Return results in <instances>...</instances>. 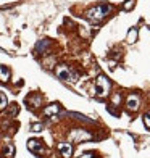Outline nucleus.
<instances>
[{
	"instance_id": "nucleus-3",
	"label": "nucleus",
	"mask_w": 150,
	"mask_h": 158,
	"mask_svg": "<svg viewBox=\"0 0 150 158\" xmlns=\"http://www.w3.org/2000/svg\"><path fill=\"white\" fill-rule=\"evenodd\" d=\"M110 92V81L105 76H98L95 82V94L98 97H106Z\"/></svg>"
},
{
	"instance_id": "nucleus-11",
	"label": "nucleus",
	"mask_w": 150,
	"mask_h": 158,
	"mask_svg": "<svg viewBox=\"0 0 150 158\" xmlns=\"http://www.w3.org/2000/svg\"><path fill=\"white\" fill-rule=\"evenodd\" d=\"M48 47V40H40V44L35 47V53H39V55H44V52L47 50Z\"/></svg>"
},
{
	"instance_id": "nucleus-7",
	"label": "nucleus",
	"mask_w": 150,
	"mask_h": 158,
	"mask_svg": "<svg viewBox=\"0 0 150 158\" xmlns=\"http://www.w3.org/2000/svg\"><path fill=\"white\" fill-rule=\"evenodd\" d=\"M27 148H29L32 153H42V152H44L42 142L40 140H35V139H31L29 142H27Z\"/></svg>"
},
{
	"instance_id": "nucleus-17",
	"label": "nucleus",
	"mask_w": 150,
	"mask_h": 158,
	"mask_svg": "<svg viewBox=\"0 0 150 158\" xmlns=\"http://www.w3.org/2000/svg\"><path fill=\"white\" fill-rule=\"evenodd\" d=\"M144 124H145V127L150 129V111L145 113V116H144Z\"/></svg>"
},
{
	"instance_id": "nucleus-20",
	"label": "nucleus",
	"mask_w": 150,
	"mask_h": 158,
	"mask_svg": "<svg viewBox=\"0 0 150 158\" xmlns=\"http://www.w3.org/2000/svg\"><path fill=\"white\" fill-rule=\"evenodd\" d=\"M81 158H94V155H92V153H84Z\"/></svg>"
},
{
	"instance_id": "nucleus-19",
	"label": "nucleus",
	"mask_w": 150,
	"mask_h": 158,
	"mask_svg": "<svg viewBox=\"0 0 150 158\" xmlns=\"http://www.w3.org/2000/svg\"><path fill=\"white\" fill-rule=\"evenodd\" d=\"M132 5H134V0H127V3L124 5V8H126V10H129Z\"/></svg>"
},
{
	"instance_id": "nucleus-5",
	"label": "nucleus",
	"mask_w": 150,
	"mask_h": 158,
	"mask_svg": "<svg viewBox=\"0 0 150 158\" xmlns=\"http://www.w3.org/2000/svg\"><path fill=\"white\" fill-rule=\"evenodd\" d=\"M139 105H140V98H139V95L131 94L129 97H127V100H126V106H127V110L135 111V110L139 108Z\"/></svg>"
},
{
	"instance_id": "nucleus-15",
	"label": "nucleus",
	"mask_w": 150,
	"mask_h": 158,
	"mask_svg": "<svg viewBox=\"0 0 150 158\" xmlns=\"http://www.w3.org/2000/svg\"><path fill=\"white\" fill-rule=\"evenodd\" d=\"M6 105H8V100H6V97H5L3 92H0V110H3Z\"/></svg>"
},
{
	"instance_id": "nucleus-1",
	"label": "nucleus",
	"mask_w": 150,
	"mask_h": 158,
	"mask_svg": "<svg viewBox=\"0 0 150 158\" xmlns=\"http://www.w3.org/2000/svg\"><path fill=\"white\" fill-rule=\"evenodd\" d=\"M110 11H111L110 5H97V6H94V8H90L87 11V18L92 19V21H100L108 15Z\"/></svg>"
},
{
	"instance_id": "nucleus-18",
	"label": "nucleus",
	"mask_w": 150,
	"mask_h": 158,
	"mask_svg": "<svg viewBox=\"0 0 150 158\" xmlns=\"http://www.w3.org/2000/svg\"><path fill=\"white\" fill-rule=\"evenodd\" d=\"M40 129H42V124H40V123L32 126V131H34V132H40Z\"/></svg>"
},
{
	"instance_id": "nucleus-13",
	"label": "nucleus",
	"mask_w": 150,
	"mask_h": 158,
	"mask_svg": "<svg viewBox=\"0 0 150 158\" xmlns=\"http://www.w3.org/2000/svg\"><path fill=\"white\" fill-rule=\"evenodd\" d=\"M13 153H15V147L8 143V145L5 147V158H11V156H13Z\"/></svg>"
},
{
	"instance_id": "nucleus-12",
	"label": "nucleus",
	"mask_w": 150,
	"mask_h": 158,
	"mask_svg": "<svg viewBox=\"0 0 150 158\" xmlns=\"http://www.w3.org/2000/svg\"><path fill=\"white\" fill-rule=\"evenodd\" d=\"M69 116H73V118H76V119H79V121H82V123H94L92 119H89V118H85L84 114H81V113H68Z\"/></svg>"
},
{
	"instance_id": "nucleus-6",
	"label": "nucleus",
	"mask_w": 150,
	"mask_h": 158,
	"mask_svg": "<svg viewBox=\"0 0 150 158\" xmlns=\"http://www.w3.org/2000/svg\"><path fill=\"white\" fill-rule=\"evenodd\" d=\"M58 150L63 158H71V155H73V147H71V143L68 142H61L58 145Z\"/></svg>"
},
{
	"instance_id": "nucleus-14",
	"label": "nucleus",
	"mask_w": 150,
	"mask_h": 158,
	"mask_svg": "<svg viewBox=\"0 0 150 158\" xmlns=\"http://www.w3.org/2000/svg\"><path fill=\"white\" fill-rule=\"evenodd\" d=\"M135 39H137V29H131L129 34H127V42H135Z\"/></svg>"
},
{
	"instance_id": "nucleus-8",
	"label": "nucleus",
	"mask_w": 150,
	"mask_h": 158,
	"mask_svg": "<svg viewBox=\"0 0 150 158\" xmlns=\"http://www.w3.org/2000/svg\"><path fill=\"white\" fill-rule=\"evenodd\" d=\"M58 113H60V106L56 103H52L45 108V114H50V116H55V114H58Z\"/></svg>"
},
{
	"instance_id": "nucleus-4",
	"label": "nucleus",
	"mask_w": 150,
	"mask_h": 158,
	"mask_svg": "<svg viewBox=\"0 0 150 158\" xmlns=\"http://www.w3.org/2000/svg\"><path fill=\"white\" fill-rule=\"evenodd\" d=\"M71 140H76V142H81V140H87L90 139V134L87 131H82V129H76V131H73L69 134Z\"/></svg>"
},
{
	"instance_id": "nucleus-10",
	"label": "nucleus",
	"mask_w": 150,
	"mask_h": 158,
	"mask_svg": "<svg viewBox=\"0 0 150 158\" xmlns=\"http://www.w3.org/2000/svg\"><path fill=\"white\" fill-rule=\"evenodd\" d=\"M8 77H10V69L6 66H0V81L6 82V81H8Z\"/></svg>"
},
{
	"instance_id": "nucleus-16",
	"label": "nucleus",
	"mask_w": 150,
	"mask_h": 158,
	"mask_svg": "<svg viewBox=\"0 0 150 158\" xmlns=\"http://www.w3.org/2000/svg\"><path fill=\"white\" fill-rule=\"evenodd\" d=\"M8 114L10 116H16L18 114V105L13 103V106H10V110H8Z\"/></svg>"
},
{
	"instance_id": "nucleus-2",
	"label": "nucleus",
	"mask_w": 150,
	"mask_h": 158,
	"mask_svg": "<svg viewBox=\"0 0 150 158\" xmlns=\"http://www.w3.org/2000/svg\"><path fill=\"white\" fill-rule=\"evenodd\" d=\"M56 76L60 79H63V81H66V82H76L77 81V73L71 71L66 64H60V66L56 68Z\"/></svg>"
},
{
	"instance_id": "nucleus-9",
	"label": "nucleus",
	"mask_w": 150,
	"mask_h": 158,
	"mask_svg": "<svg viewBox=\"0 0 150 158\" xmlns=\"http://www.w3.org/2000/svg\"><path fill=\"white\" fill-rule=\"evenodd\" d=\"M40 102H42V97H40V95H37V94H34V95H31L29 98H27V103L32 105V106H39V105H40Z\"/></svg>"
}]
</instances>
